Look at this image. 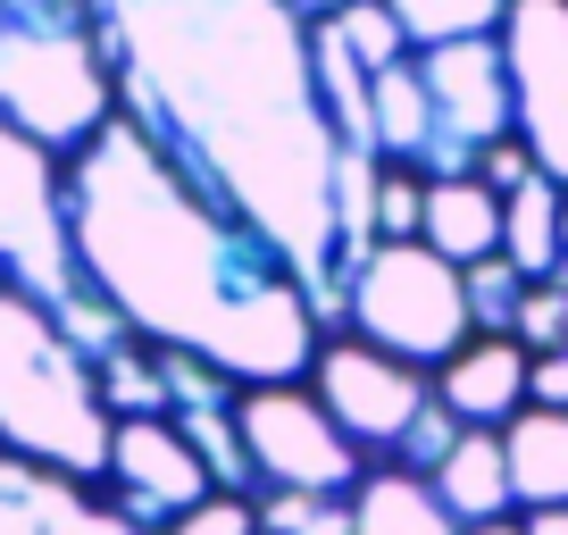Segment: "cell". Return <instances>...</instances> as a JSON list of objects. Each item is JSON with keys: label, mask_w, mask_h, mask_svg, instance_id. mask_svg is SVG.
<instances>
[{"label": "cell", "mask_w": 568, "mask_h": 535, "mask_svg": "<svg viewBox=\"0 0 568 535\" xmlns=\"http://www.w3.org/2000/svg\"><path fill=\"white\" fill-rule=\"evenodd\" d=\"M109 418L101 376L75 352V335L18 285H0V444H18L26 461L59 468V477H109Z\"/></svg>", "instance_id": "3"}, {"label": "cell", "mask_w": 568, "mask_h": 535, "mask_svg": "<svg viewBox=\"0 0 568 535\" xmlns=\"http://www.w3.org/2000/svg\"><path fill=\"white\" fill-rule=\"evenodd\" d=\"M518 527H527V535H568V511H527Z\"/></svg>", "instance_id": "29"}, {"label": "cell", "mask_w": 568, "mask_h": 535, "mask_svg": "<svg viewBox=\"0 0 568 535\" xmlns=\"http://www.w3.org/2000/svg\"><path fill=\"white\" fill-rule=\"evenodd\" d=\"M426 251L452 268H477L501 251V193H485L477 176L426 184Z\"/></svg>", "instance_id": "16"}, {"label": "cell", "mask_w": 568, "mask_h": 535, "mask_svg": "<svg viewBox=\"0 0 568 535\" xmlns=\"http://www.w3.org/2000/svg\"><path fill=\"white\" fill-rule=\"evenodd\" d=\"M560 276H568V201H560Z\"/></svg>", "instance_id": "32"}, {"label": "cell", "mask_w": 568, "mask_h": 535, "mask_svg": "<svg viewBox=\"0 0 568 535\" xmlns=\"http://www.w3.org/2000/svg\"><path fill=\"white\" fill-rule=\"evenodd\" d=\"M109 511L134 518L142 535L176 527L193 502H210V468H201V452L184 444L168 418H118V435H109V477H101Z\"/></svg>", "instance_id": "11"}, {"label": "cell", "mask_w": 568, "mask_h": 535, "mask_svg": "<svg viewBox=\"0 0 568 535\" xmlns=\"http://www.w3.org/2000/svg\"><path fill=\"white\" fill-rule=\"evenodd\" d=\"M501 461H510L518 511H568V411H518L501 427Z\"/></svg>", "instance_id": "14"}, {"label": "cell", "mask_w": 568, "mask_h": 535, "mask_svg": "<svg viewBox=\"0 0 568 535\" xmlns=\"http://www.w3.org/2000/svg\"><path fill=\"white\" fill-rule=\"evenodd\" d=\"M293 9H302V18L318 26V18H335V9H352V0H293Z\"/></svg>", "instance_id": "30"}, {"label": "cell", "mask_w": 568, "mask_h": 535, "mask_svg": "<svg viewBox=\"0 0 568 535\" xmlns=\"http://www.w3.org/2000/svg\"><path fill=\"white\" fill-rule=\"evenodd\" d=\"M260 535H352V494H260Z\"/></svg>", "instance_id": "22"}, {"label": "cell", "mask_w": 568, "mask_h": 535, "mask_svg": "<svg viewBox=\"0 0 568 535\" xmlns=\"http://www.w3.org/2000/svg\"><path fill=\"white\" fill-rule=\"evenodd\" d=\"M527 376H535V352L518 335H477L460 360L435 369V402H444L460 427L501 435L518 411H527Z\"/></svg>", "instance_id": "13"}, {"label": "cell", "mask_w": 568, "mask_h": 535, "mask_svg": "<svg viewBox=\"0 0 568 535\" xmlns=\"http://www.w3.org/2000/svg\"><path fill=\"white\" fill-rule=\"evenodd\" d=\"M0 535H142V527L109 511L101 485L59 477V468L26 461L18 444H0Z\"/></svg>", "instance_id": "12"}, {"label": "cell", "mask_w": 568, "mask_h": 535, "mask_svg": "<svg viewBox=\"0 0 568 535\" xmlns=\"http://www.w3.org/2000/svg\"><path fill=\"white\" fill-rule=\"evenodd\" d=\"M92 18L118 75V118L184 184L267 234L326 335H343L352 151L318 92V26L293 0H92Z\"/></svg>", "instance_id": "1"}, {"label": "cell", "mask_w": 568, "mask_h": 535, "mask_svg": "<svg viewBox=\"0 0 568 535\" xmlns=\"http://www.w3.org/2000/svg\"><path fill=\"white\" fill-rule=\"evenodd\" d=\"M352 535H468L460 518L435 502V485L409 468H368L352 494Z\"/></svg>", "instance_id": "17"}, {"label": "cell", "mask_w": 568, "mask_h": 535, "mask_svg": "<svg viewBox=\"0 0 568 535\" xmlns=\"http://www.w3.org/2000/svg\"><path fill=\"white\" fill-rule=\"evenodd\" d=\"M0 285H18L75 335V352L101 360L125 343V319L92 293L68 226V160L26 143L18 125H0Z\"/></svg>", "instance_id": "5"}, {"label": "cell", "mask_w": 568, "mask_h": 535, "mask_svg": "<svg viewBox=\"0 0 568 535\" xmlns=\"http://www.w3.org/2000/svg\"><path fill=\"white\" fill-rule=\"evenodd\" d=\"M385 9L402 18V34L418 42V51H444V42L501 34V18H510L518 0H385Z\"/></svg>", "instance_id": "20"}, {"label": "cell", "mask_w": 568, "mask_h": 535, "mask_svg": "<svg viewBox=\"0 0 568 535\" xmlns=\"http://www.w3.org/2000/svg\"><path fill=\"white\" fill-rule=\"evenodd\" d=\"M435 502H444L460 527H494V518H510L518 511V494H510V461H501V435H477L468 427L460 435V452H452L444 468H435Z\"/></svg>", "instance_id": "15"}, {"label": "cell", "mask_w": 568, "mask_h": 535, "mask_svg": "<svg viewBox=\"0 0 568 535\" xmlns=\"http://www.w3.org/2000/svg\"><path fill=\"white\" fill-rule=\"evenodd\" d=\"M527 176H544V168H535V151L518 143V134H510V143H494V151H485V168H477V184H485V193H501V201H510Z\"/></svg>", "instance_id": "27"}, {"label": "cell", "mask_w": 568, "mask_h": 535, "mask_svg": "<svg viewBox=\"0 0 568 535\" xmlns=\"http://www.w3.org/2000/svg\"><path fill=\"white\" fill-rule=\"evenodd\" d=\"M243 444L260 468V494H359L368 461L359 444L326 418L310 385H243Z\"/></svg>", "instance_id": "8"}, {"label": "cell", "mask_w": 568, "mask_h": 535, "mask_svg": "<svg viewBox=\"0 0 568 535\" xmlns=\"http://www.w3.org/2000/svg\"><path fill=\"white\" fill-rule=\"evenodd\" d=\"M160 535H260V502L210 494V502H193V511H184L176 527H160Z\"/></svg>", "instance_id": "26"}, {"label": "cell", "mask_w": 568, "mask_h": 535, "mask_svg": "<svg viewBox=\"0 0 568 535\" xmlns=\"http://www.w3.org/2000/svg\"><path fill=\"white\" fill-rule=\"evenodd\" d=\"M310 393H318L326 418L359 444V461L393 468L402 435L418 427V411L435 402V376L393 360V352H376V343H359V335H326L318 369H310Z\"/></svg>", "instance_id": "9"}, {"label": "cell", "mask_w": 568, "mask_h": 535, "mask_svg": "<svg viewBox=\"0 0 568 535\" xmlns=\"http://www.w3.org/2000/svg\"><path fill=\"white\" fill-rule=\"evenodd\" d=\"M501 59L518 92V143L568 193V0H518L501 18Z\"/></svg>", "instance_id": "10"}, {"label": "cell", "mask_w": 568, "mask_h": 535, "mask_svg": "<svg viewBox=\"0 0 568 535\" xmlns=\"http://www.w3.org/2000/svg\"><path fill=\"white\" fill-rule=\"evenodd\" d=\"M92 376H101L109 418H168V352H160V343L125 335L118 352L92 360Z\"/></svg>", "instance_id": "19"}, {"label": "cell", "mask_w": 568, "mask_h": 535, "mask_svg": "<svg viewBox=\"0 0 568 535\" xmlns=\"http://www.w3.org/2000/svg\"><path fill=\"white\" fill-rule=\"evenodd\" d=\"M468 276V319H477V335H518V310H527V276H518L510 260H477V268H460Z\"/></svg>", "instance_id": "21"}, {"label": "cell", "mask_w": 568, "mask_h": 535, "mask_svg": "<svg viewBox=\"0 0 568 535\" xmlns=\"http://www.w3.org/2000/svg\"><path fill=\"white\" fill-rule=\"evenodd\" d=\"M418 84H426V160H418L426 184H460V176H477L485 151L518 134V92H510L501 34L418 51Z\"/></svg>", "instance_id": "7"}, {"label": "cell", "mask_w": 568, "mask_h": 535, "mask_svg": "<svg viewBox=\"0 0 568 535\" xmlns=\"http://www.w3.org/2000/svg\"><path fill=\"white\" fill-rule=\"evenodd\" d=\"M118 118V75L92 0H0V125L51 160L75 151Z\"/></svg>", "instance_id": "4"}, {"label": "cell", "mask_w": 568, "mask_h": 535, "mask_svg": "<svg viewBox=\"0 0 568 535\" xmlns=\"http://www.w3.org/2000/svg\"><path fill=\"white\" fill-rule=\"evenodd\" d=\"M376 243H426V176L385 168V184H376Z\"/></svg>", "instance_id": "23"}, {"label": "cell", "mask_w": 568, "mask_h": 535, "mask_svg": "<svg viewBox=\"0 0 568 535\" xmlns=\"http://www.w3.org/2000/svg\"><path fill=\"white\" fill-rule=\"evenodd\" d=\"M460 435H468V427L444 411V402H426L418 427H409V435H402V452H393V468H409V477H435V468L460 452Z\"/></svg>", "instance_id": "24"}, {"label": "cell", "mask_w": 568, "mask_h": 535, "mask_svg": "<svg viewBox=\"0 0 568 535\" xmlns=\"http://www.w3.org/2000/svg\"><path fill=\"white\" fill-rule=\"evenodd\" d=\"M527 402H535V411H568V352H535Z\"/></svg>", "instance_id": "28"}, {"label": "cell", "mask_w": 568, "mask_h": 535, "mask_svg": "<svg viewBox=\"0 0 568 535\" xmlns=\"http://www.w3.org/2000/svg\"><path fill=\"white\" fill-rule=\"evenodd\" d=\"M343 335L376 343V352L409 360V369H444L477 343L468 319V276L452 260H435L426 243H376L352 276V302H343Z\"/></svg>", "instance_id": "6"}, {"label": "cell", "mask_w": 568, "mask_h": 535, "mask_svg": "<svg viewBox=\"0 0 568 535\" xmlns=\"http://www.w3.org/2000/svg\"><path fill=\"white\" fill-rule=\"evenodd\" d=\"M468 535H527L518 518H494V527H468Z\"/></svg>", "instance_id": "31"}, {"label": "cell", "mask_w": 568, "mask_h": 535, "mask_svg": "<svg viewBox=\"0 0 568 535\" xmlns=\"http://www.w3.org/2000/svg\"><path fill=\"white\" fill-rule=\"evenodd\" d=\"M68 226L125 335L168 343L234 385H310L326 319L267 234L184 184L125 118L68 160Z\"/></svg>", "instance_id": "2"}, {"label": "cell", "mask_w": 568, "mask_h": 535, "mask_svg": "<svg viewBox=\"0 0 568 535\" xmlns=\"http://www.w3.org/2000/svg\"><path fill=\"white\" fill-rule=\"evenodd\" d=\"M518 343H527V352H568V276H544V285H527Z\"/></svg>", "instance_id": "25"}, {"label": "cell", "mask_w": 568, "mask_h": 535, "mask_svg": "<svg viewBox=\"0 0 568 535\" xmlns=\"http://www.w3.org/2000/svg\"><path fill=\"white\" fill-rule=\"evenodd\" d=\"M560 184L551 176H527L510 201H501V260L527 276V285H544V276H560Z\"/></svg>", "instance_id": "18"}]
</instances>
